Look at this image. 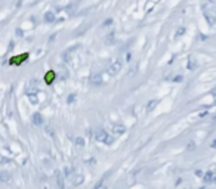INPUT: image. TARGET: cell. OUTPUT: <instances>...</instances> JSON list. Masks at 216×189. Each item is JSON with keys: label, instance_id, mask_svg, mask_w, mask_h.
Listing matches in <instances>:
<instances>
[{"label": "cell", "instance_id": "cell-3", "mask_svg": "<svg viewBox=\"0 0 216 189\" xmlns=\"http://www.w3.org/2000/svg\"><path fill=\"white\" fill-rule=\"evenodd\" d=\"M120 70H121V62L115 61V62H113V64L110 65V68H108V72H110L111 75H115V74H117Z\"/></svg>", "mask_w": 216, "mask_h": 189}, {"label": "cell", "instance_id": "cell-12", "mask_svg": "<svg viewBox=\"0 0 216 189\" xmlns=\"http://www.w3.org/2000/svg\"><path fill=\"white\" fill-rule=\"evenodd\" d=\"M212 146H213V148H215V146H216V139L213 140V143H212Z\"/></svg>", "mask_w": 216, "mask_h": 189}, {"label": "cell", "instance_id": "cell-6", "mask_svg": "<svg viewBox=\"0 0 216 189\" xmlns=\"http://www.w3.org/2000/svg\"><path fill=\"white\" fill-rule=\"evenodd\" d=\"M42 123H43L42 115H40V114H34V117H33V124H34V126H39V124H42Z\"/></svg>", "mask_w": 216, "mask_h": 189}, {"label": "cell", "instance_id": "cell-5", "mask_svg": "<svg viewBox=\"0 0 216 189\" xmlns=\"http://www.w3.org/2000/svg\"><path fill=\"white\" fill-rule=\"evenodd\" d=\"M45 21L46 22H53V21H55V13H53V12H46Z\"/></svg>", "mask_w": 216, "mask_h": 189}, {"label": "cell", "instance_id": "cell-9", "mask_svg": "<svg viewBox=\"0 0 216 189\" xmlns=\"http://www.w3.org/2000/svg\"><path fill=\"white\" fill-rule=\"evenodd\" d=\"M92 81H96V83H95V84H101V78H99V77H98V75H96V77H95V78H92Z\"/></svg>", "mask_w": 216, "mask_h": 189}, {"label": "cell", "instance_id": "cell-4", "mask_svg": "<svg viewBox=\"0 0 216 189\" xmlns=\"http://www.w3.org/2000/svg\"><path fill=\"white\" fill-rule=\"evenodd\" d=\"M55 77H56V74H55L53 71H49V72H47V74L45 75V81H46L47 84H52V81L55 80Z\"/></svg>", "mask_w": 216, "mask_h": 189}, {"label": "cell", "instance_id": "cell-8", "mask_svg": "<svg viewBox=\"0 0 216 189\" xmlns=\"http://www.w3.org/2000/svg\"><path fill=\"white\" fill-rule=\"evenodd\" d=\"M0 176H2L0 179H2L3 182H6V180H7V177H9V173H5V172H3V173H0Z\"/></svg>", "mask_w": 216, "mask_h": 189}, {"label": "cell", "instance_id": "cell-1", "mask_svg": "<svg viewBox=\"0 0 216 189\" xmlns=\"http://www.w3.org/2000/svg\"><path fill=\"white\" fill-rule=\"evenodd\" d=\"M95 140L96 142H101V143H105V142H108V134L105 130H102V128H98L96 132H95Z\"/></svg>", "mask_w": 216, "mask_h": 189}, {"label": "cell", "instance_id": "cell-7", "mask_svg": "<svg viewBox=\"0 0 216 189\" xmlns=\"http://www.w3.org/2000/svg\"><path fill=\"white\" fill-rule=\"evenodd\" d=\"M114 133H125V127H123V126H119V127H117V126H115V127H114Z\"/></svg>", "mask_w": 216, "mask_h": 189}, {"label": "cell", "instance_id": "cell-2", "mask_svg": "<svg viewBox=\"0 0 216 189\" xmlns=\"http://www.w3.org/2000/svg\"><path fill=\"white\" fill-rule=\"evenodd\" d=\"M28 58V53H24V55H18V56H15V58H12L11 61H9V64L11 65H19L21 62H24L25 59Z\"/></svg>", "mask_w": 216, "mask_h": 189}, {"label": "cell", "instance_id": "cell-10", "mask_svg": "<svg viewBox=\"0 0 216 189\" xmlns=\"http://www.w3.org/2000/svg\"><path fill=\"white\" fill-rule=\"evenodd\" d=\"M76 143H77V145H83V139H76Z\"/></svg>", "mask_w": 216, "mask_h": 189}, {"label": "cell", "instance_id": "cell-11", "mask_svg": "<svg viewBox=\"0 0 216 189\" xmlns=\"http://www.w3.org/2000/svg\"><path fill=\"white\" fill-rule=\"evenodd\" d=\"M0 162H7V160H6V158H3V157L0 155Z\"/></svg>", "mask_w": 216, "mask_h": 189}]
</instances>
